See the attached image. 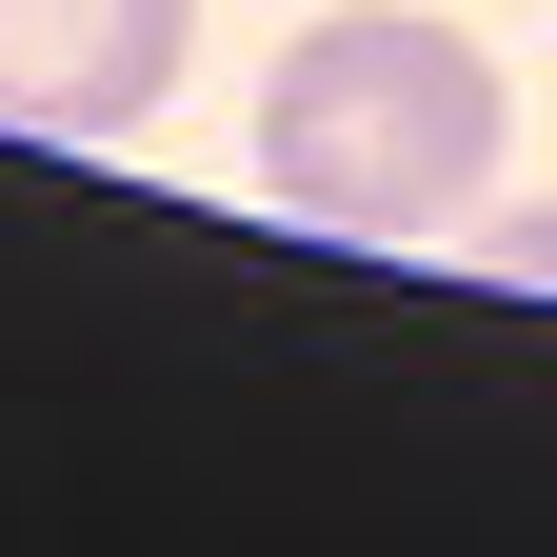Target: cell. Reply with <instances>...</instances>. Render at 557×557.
<instances>
[{
  "label": "cell",
  "instance_id": "3957f363",
  "mask_svg": "<svg viewBox=\"0 0 557 557\" xmlns=\"http://www.w3.org/2000/svg\"><path fill=\"white\" fill-rule=\"evenodd\" d=\"M478 259H498V278H537V299H557V199H537V220H498Z\"/></svg>",
  "mask_w": 557,
  "mask_h": 557
},
{
  "label": "cell",
  "instance_id": "6da1fadb",
  "mask_svg": "<svg viewBox=\"0 0 557 557\" xmlns=\"http://www.w3.org/2000/svg\"><path fill=\"white\" fill-rule=\"evenodd\" d=\"M498 139H518V100L438 0H338L259 81V199L319 239H458L498 199Z\"/></svg>",
  "mask_w": 557,
  "mask_h": 557
},
{
  "label": "cell",
  "instance_id": "7a4b0ae2",
  "mask_svg": "<svg viewBox=\"0 0 557 557\" xmlns=\"http://www.w3.org/2000/svg\"><path fill=\"white\" fill-rule=\"evenodd\" d=\"M199 60V0H0V120L21 139H139Z\"/></svg>",
  "mask_w": 557,
  "mask_h": 557
}]
</instances>
